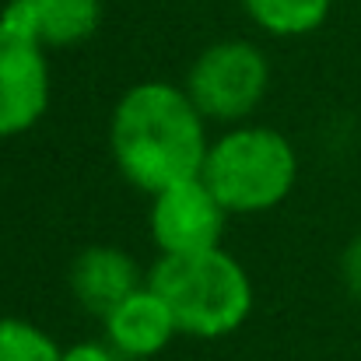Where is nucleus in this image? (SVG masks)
I'll use <instances>...</instances> for the list:
<instances>
[{
	"label": "nucleus",
	"instance_id": "nucleus-2",
	"mask_svg": "<svg viewBox=\"0 0 361 361\" xmlns=\"http://www.w3.org/2000/svg\"><path fill=\"white\" fill-rule=\"evenodd\" d=\"M147 281L165 295L179 334L197 341L239 334L256 305L249 270L221 245L186 256H158Z\"/></svg>",
	"mask_w": 361,
	"mask_h": 361
},
{
	"label": "nucleus",
	"instance_id": "nucleus-6",
	"mask_svg": "<svg viewBox=\"0 0 361 361\" xmlns=\"http://www.w3.org/2000/svg\"><path fill=\"white\" fill-rule=\"evenodd\" d=\"M49 49L0 18V137H21L49 113Z\"/></svg>",
	"mask_w": 361,
	"mask_h": 361
},
{
	"label": "nucleus",
	"instance_id": "nucleus-4",
	"mask_svg": "<svg viewBox=\"0 0 361 361\" xmlns=\"http://www.w3.org/2000/svg\"><path fill=\"white\" fill-rule=\"evenodd\" d=\"M207 123L252 120L270 88V60L249 39H218L197 53L183 85Z\"/></svg>",
	"mask_w": 361,
	"mask_h": 361
},
{
	"label": "nucleus",
	"instance_id": "nucleus-5",
	"mask_svg": "<svg viewBox=\"0 0 361 361\" xmlns=\"http://www.w3.org/2000/svg\"><path fill=\"white\" fill-rule=\"evenodd\" d=\"M228 218L232 214L214 197V190L200 176H193L151 193L147 232L161 256H186L221 245Z\"/></svg>",
	"mask_w": 361,
	"mask_h": 361
},
{
	"label": "nucleus",
	"instance_id": "nucleus-12",
	"mask_svg": "<svg viewBox=\"0 0 361 361\" xmlns=\"http://www.w3.org/2000/svg\"><path fill=\"white\" fill-rule=\"evenodd\" d=\"M341 281H344L348 295L361 302V232L341 252Z\"/></svg>",
	"mask_w": 361,
	"mask_h": 361
},
{
	"label": "nucleus",
	"instance_id": "nucleus-1",
	"mask_svg": "<svg viewBox=\"0 0 361 361\" xmlns=\"http://www.w3.org/2000/svg\"><path fill=\"white\" fill-rule=\"evenodd\" d=\"M211 123L190 92L172 81H140L126 88L109 116V154L116 172L147 197L204 172Z\"/></svg>",
	"mask_w": 361,
	"mask_h": 361
},
{
	"label": "nucleus",
	"instance_id": "nucleus-3",
	"mask_svg": "<svg viewBox=\"0 0 361 361\" xmlns=\"http://www.w3.org/2000/svg\"><path fill=\"white\" fill-rule=\"evenodd\" d=\"M200 179L228 214H267L291 197L298 151L288 133L270 123H235L211 140Z\"/></svg>",
	"mask_w": 361,
	"mask_h": 361
},
{
	"label": "nucleus",
	"instance_id": "nucleus-8",
	"mask_svg": "<svg viewBox=\"0 0 361 361\" xmlns=\"http://www.w3.org/2000/svg\"><path fill=\"white\" fill-rule=\"evenodd\" d=\"M67 284H71L74 302L85 312H92V316L102 319L116 302H123L130 291H137L144 281H140L137 259L126 249L99 242V245H85L71 259Z\"/></svg>",
	"mask_w": 361,
	"mask_h": 361
},
{
	"label": "nucleus",
	"instance_id": "nucleus-7",
	"mask_svg": "<svg viewBox=\"0 0 361 361\" xmlns=\"http://www.w3.org/2000/svg\"><path fill=\"white\" fill-rule=\"evenodd\" d=\"M102 334L106 344L126 361H151L169 351V344L179 337V323L165 295L151 281H144L102 316Z\"/></svg>",
	"mask_w": 361,
	"mask_h": 361
},
{
	"label": "nucleus",
	"instance_id": "nucleus-13",
	"mask_svg": "<svg viewBox=\"0 0 361 361\" xmlns=\"http://www.w3.org/2000/svg\"><path fill=\"white\" fill-rule=\"evenodd\" d=\"M63 361H126L123 355H116L106 341H81L63 348Z\"/></svg>",
	"mask_w": 361,
	"mask_h": 361
},
{
	"label": "nucleus",
	"instance_id": "nucleus-11",
	"mask_svg": "<svg viewBox=\"0 0 361 361\" xmlns=\"http://www.w3.org/2000/svg\"><path fill=\"white\" fill-rule=\"evenodd\" d=\"M0 361H63V348L32 319H0Z\"/></svg>",
	"mask_w": 361,
	"mask_h": 361
},
{
	"label": "nucleus",
	"instance_id": "nucleus-9",
	"mask_svg": "<svg viewBox=\"0 0 361 361\" xmlns=\"http://www.w3.org/2000/svg\"><path fill=\"white\" fill-rule=\"evenodd\" d=\"M0 18L46 49H71L99 32L102 0H7Z\"/></svg>",
	"mask_w": 361,
	"mask_h": 361
},
{
	"label": "nucleus",
	"instance_id": "nucleus-10",
	"mask_svg": "<svg viewBox=\"0 0 361 361\" xmlns=\"http://www.w3.org/2000/svg\"><path fill=\"white\" fill-rule=\"evenodd\" d=\"M245 18L274 39H302L326 25L334 0H239Z\"/></svg>",
	"mask_w": 361,
	"mask_h": 361
}]
</instances>
